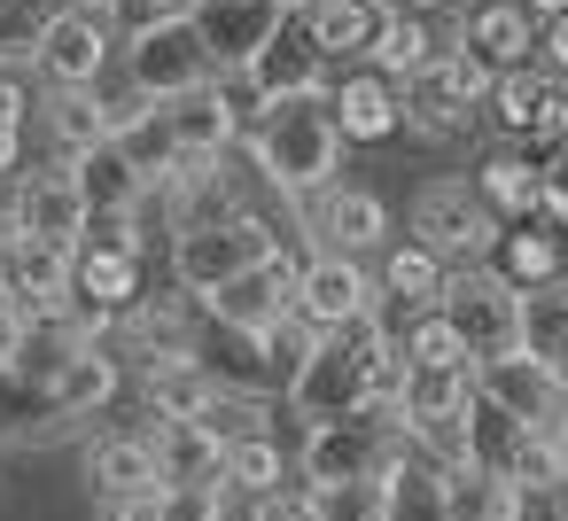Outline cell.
<instances>
[{"instance_id":"cell-20","label":"cell","mask_w":568,"mask_h":521,"mask_svg":"<svg viewBox=\"0 0 568 521\" xmlns=\"http://www.w3.org/2000/svg\"><path fill=\"white\" fill-rule=\"evenodd\" d=\"M32 110H40L48 141H55V156H87V149H102L110 125H118V102H110L102 86H48Z\"/></svg>"},{"instance_id":"cell-10","label":"cell","mask_w":568,"mask_h":521,"mask_svg":"<svg viewBox=\"0 0 568 521\" xmlns=\"http://www.w3.org/2000/svg\"><path fill=\"white\" fill-rule=\"evenodd\" d=\"M9 226H17V242H48V249H79V242L94 234V218H87V203H79V187H71L63 164L17 172V187H9Z\"/></svg>"},{"instance_id":"cell-32","label":"cell","mask_w":568,"mask_h":521,"mask_svg":"<svg viewBox=\"0 0 568 521\" xmlns=\"http://www.w3.org/2000/svg\"><path fill=\"white\" fill-rule=\"evenodd\" d=\"M219 482H226V490H242L250 505H257V498H273V490H288V451H281V436L265 428V436H242V443H226V459H219Z\"/></svg>"},{"instance_id":"cell-18","label":"cell","mask_w":568,"mask_h":521,"mask_svg":"<svg viewBox=\"0 0 568 521\" xmlns=\"http://www.w3.org/2000/svg\"><path fill=\"white\" fill-rule=\"evenodd\" d=\"M156 118H164V133H172L180 156H226V149L250 133V125L234 118V102H226L219 79H203V86L180 94V102H156Z\"/></svg>"},{"instance_id":"cell-5","label":"cell","mask_w":568,"mask_h":521,"mask_svg":"<svg viewBox=\"0 0 568 521\" xmlns=\"http://www.w3.org/2000/svg\"><path fill=\"white\" fill-rule=\"evenodd\" d=\"M374 335H382V311L343 327V335H320V350L304 358V374L288 381V412L296 420H343V412H374L366 397V358H374Z\"/></svg>"},{"instance_id":"cell-43","label":"cell","mask_w":568,"mask_h":521,"mask_svg":"<svg viewBox=\"0 0 568 521\" xmlns=\"http://www.w3.org/2000/svg\"><path fill=\"white\" fill-rule=\"evenodd\" d=\"M389 521H444V490H436V467L428 459H413L389 482Z\"/></svg>"},{"instance_id":"cell-53","label":"cell","mask_w":568,"mask_h":521,"mask_svg":"<svg viewBox=\"0 0 568 521\" xmlns=\"http://www.w3.org/2000/svg\"><path fill=\"white\" fill-rule=\"evenodd\" d=\"M63 9H87V17H110V9H125V0H63Z\"/></svg>"},{"instance_id":"cell-8","label":"cell","mask_w":568,"mask_h":521,"mask_svg":"<svg viewBox=\"0 0 568 521\" xmlns=\"http://www.w3.org/2000/svg\"><path fill=\"white\" fill-rule=\"evenodd\" d=\"M288 311H296V319H312L320 335H343V327L374 319V311H382L374 265H366V257H343V249H304V273H296Z\"/></svg>"},{"instance_id":"cell-45","label":"cell","mask_w":568,"mask_h":521,"mask_svg":"<svg viewBox=\"0 0 568 521\" xmlns=\"http://www.w3.org/2000/svg\"><path fill=\"white\" fill-rule=\"evenodd\" d=\"M226 482L211 474V482H164L156 490V505H164V521H226Z\"/></svg>"},{"instance_id":"cell-11","label":"cell","mask_w":568,"mask_h":521,"mask_svg":"<svg viewBox=\"0 0 568 521\" xmlns=\"http://www.w3.org/2000/svg\"><path fill=\"white\" fill-rule=\"evenodd\" d=\"M296 273H304V257L296 249H273V265H257V273H234L226 288H211V296H195V311L211 319V327H226V335H265L281 311H288V296H296Z\"/></svg>"},{"instance_id":"cell-44","label":"cell","mask_w":568,"mask_h":521,"mask_svg":"<svg viewBox=\"0 0 568 521\" xmlns=\"http://www.w3.org/2000/svg\"><path fill=\"white\" fill-rule=\"evenodd\" d=\"M405 374H413V358H405V335H374V358H366V397H374V412H389L397 405V389H405Z\"/></svg>"},{"instance_id":"cell-31","label":"cell","mask_w":568,"mask_h":521,"mask_svg":"<svg viewBox=\"0 0 568 521\" xmlns=\"http://www.w3.org/2000/svg\"><path fill=\"white\" fill-rule=\"evenodd\" d=\"M374 24H382V9H366V0H312V9H304V32H312L320 63L366 55L374 48Z\"/></svg>"},{"instance_id":"cell-56","label":"cell","mask_w":568,"mask_h":521,"mask_svg":"<svg viewBox=\"0 0 568 521\" xmlns=\"http://www.w3.org/2000/svg\"><path fill=\"white\" fill-rule=\"evenodd\" d=\"M560 459H568V420H560ZM560 505H568V490H560Z\"/></svg>"},{"instance_id":"cell-17","label":"cell","mask_w":568,"mask_h":521,"mask_svg":"<svg viewBox=\"0 0 568 521\" xmlns=\"http://www.w3.org/2000/svg\"><path fill=\"white\" fill-rule=\"evenodd\" d=\"M327 110H335V133H343V149H382L389 133H405L397 86H389V79H374L366 63H358L351 79H335V86H327Z\"/></svg>"},{"instance_id":"cell-15","label":"cell","mask_w":568,"mask_h":521,"mask_svg":"<svg viewBox=\"0 0 568 521\" xmlns=\"http://www.w3.org/2000/svg\"><path fill=\"white\" fill-rule=\"evenodd\" d=\"M55 164L71 172V187H79V203H87L94 226H141L149 180L118 156V141H102V149H87V156H55Z\"/></svg>"},{"instance_id":"cell-48","label":"cell","mask_w":568,"mask_h":521,"mask_svg":"<svg viewBox=\"0 0 568 521\" xmlns=\"http://www.w3.org/2000/svg\"><path fill=\"white\" fill-rule=\"evenodd\" d=\"M537 226L568 234V180H552V172H545V195H537Z\"/></svg>"},{"instance_id":"cell-16","label":"cell","mask_w":568,"mask_h":521,"mask_svg":"<svg viewBox=\"0 0 568 521\" xmlns=\"http://www.w3.org/2000/svg\"><path fill=\"white\" fill-rule=\"evenodd\" d=\"M452 40L475 48L490 71H521V63H537V17L521 9V0H467Z\"/></svg>"},{"instance_id":"cell-4","label":"cell","mask_w":568,"mask_h":521,"mask_svg":"<svg viewBox=\"0 0 568 521\" xmlns=\"http://www.w3.org/2000/svg\"><path fill=\"white\" fill-rule=\"evenodd\" d=\"M498 234H506V226L483 211V195H475L467 180H428V187L413 195V211H405V242H420L444 273L490 265Z\"/></svg>"},{"instance_id":"cell-29","label":"cell","mask_w":568,"mask_h":521,"mask_svg":"<svg viewBox=\"0 0 568 521\" xmlns=\"http://www.w3.org/2000/svg\"><path fill=\"white\" fill-rule=\"evenodd\" d=\"M226 381L203 366V358H156V366H141V405H149V420H203V405L219 397Z\"/></svg>"},{"instance_id":"cell-57","label":"cell","mask_w":568,"mask_h":521,"mask_svg":"<svg viewBox=\"0 0 568 521\" xmlns=\"http://www.w3.org/2000/svg\"><path fill=\"white\" fill-rule=\"evenodd\" d=\"M281 9H288V17H304V9H312V0H281Z\"/></svg>"},{"instance_id":"cell-58","label":"cell","mask_w":568,"mask_h":521,"mask_svg":"<svg viewBox=\"0 0 568 521\" xmlns=\"http://www.w3.org/2000/svg\"><path fill=\"white\" fill-rule=\"evenodd\" d=\"M366 9H397V0H366Z\"/></svg>"},{"instance_id":"cell-54","label":"cell","mask_w":568,"mask_h":521,"mask_svg":"<svg viewBox=\"0 0 568 521\" xmlns=\"http://www.w3.org/2000/svg\"><path fill=\"white\" fill-rule=\"evenodd\" d=\"M545 366H552V374H560V381H568V335H560V343H552V358H545Z\"/></svg>"},{"instance_id":"cell-40","label":"cell","mask_w":568,"mask_h":521,"mask_svg":"<svg viewBox=\"0 0 568 521\" xmlns=\"http://www.w3.org/2000/svg\"><path fill=\"white\" fill-rule=\"evenodd\" d=\"M428 79H436L444 94H459L467 110H483V102H490V86H498V71H490V63H483L475 48H459V40H452V48H436Z\"/></svg>"},{"instance_id":"cell-21","label":"cell","mask_w":568,"mask_h":521,"mask_svg":"<svg viewBox=\"0 0 568 521\" xmlns=\"http://www.w3.org/2000/svg\"><path fill=\"white\" fill-rule=\"evenodd\" d=\"M490 273L514 288V296H537V288H560L568 280V242L552 234V226H506L498 234V249H490Z\"/></svg>"},{"instance_id":"cell-59","label":"cell","mask_w":568,"mask_h":521,"mask_svg":"<svg viewBox=\"0 0 568 521\" xmlns=\"http://www.w3.org/2000/svg\"><path fill=\"white\" fill-rule=\"evenodd\" d=\"M560 288H568V280H560Z\"/></svg>"},{"instance_id":"cell-25","label":"cell","mask_w":568,"mask_h":521,"mask_svg":"<svg viewBox=\"0 0 568 521\" xmlns=\"http://www.w3.org/2000/svg\"><path fill=\"white\" fill-rule=\"evenodd\" d=\"M87 482L102 490V505H110V498H133V490H164L149 428H141V436H133V428H118V436H94V443H87Z\"/></svg>"},{"instance_id":"cell-9","label":"cell","mask_w":568,"mask_h":521,"mask_svg":"<svg viewBox=\"0 0 568 521\" xmlns=\"http://www.w3.org/2000/svg\"><path fill=\"white\" fill-rule=\"evenodd\" d=\"M475 397L498 405V412L521 420V428H545V436H560V420H568V381H560L545 358H529V350L483 358V366H475Z\"/></svg>"},{"instance_id":"cell-24","label":"cell","mask_w":568,"mask_h":521,"mask_svg":"<svg viewBox=\"0 0 568 521\" xmlns=\"http://www.w3.org/2000/svg\"><path fill=\"white\" fill-rule=\"evenodd\" d=\"M436 490H444V521H529V498L506 474L475 467V459L436 467Z\"/></svg>"},{"instance_id":"cell-14","label":"cell","mask_w":568,"mask_h":521,"mask_svg":"<svg viewBox=\"0 0 568 521\" xmlns=\"http://www.w3.org/2000/svg\"><path fill=\"white\" fill-rule=\"evenodd\" d=\"M304 242H312V249H343V257H374V249H389L397 234H389L382 195H366V187L335 180V187L304 211Z\"/></svg>"},{"instance_id":"cell-52","label":"cell","mask_w":568,"mask_h":521,"mask_svg":"<svg viewBox=\"0 0 568 521\" xmlns=\"http://www.w3.org/2000/svg\"><path fill=\"white\" fill-rule=\"evenodd\" d=\"M521 9H529L537 24H552V17H568V0H521Z\"/></svg>"},{"instance_id":"cell-39","label":"cell","mask_w":568,"mask_h":521,"mask_svg":"<svg viewBox=\"0 0 568 521\" xmlns=\"http://www.w3.org/2000/svg\"><path fill=\"white\" fill-rule=\"evenodd\" d=\"M405 358H413V366H436V374H475V358H467V343L452 335L444 311H420V319L405 327Z\"/></svg>"},{"instance_id":"cell-55","label":"cell","mask_w":568,"mask_h":521,"mask_svg":"<svg viewBox=\"0 0 568 521\" xmlns=\"http://www.w3.org/2000/svg\"><path fill=\"white\" fill-rule=\"evenodd\" d=\"M545 172H552V180H568V141H560V149L545 156Z\"/></svg>"},{"instance_id":"cell-3","label":"cell","mask_w":568,"mask_h":521,"mask_svg":"<svg viewBox=\"0 0 568 521\" xmlns=\"http://www.w3.org/2000/svg\"><path fill=\"white\" fill-rule=\"evenodd\" d=\"M420 451L405 443L397 412H343L304 436V482H397Z\"/></svg>"},{"instance_id":"cell-50","label":"cell","mask_w":568,"mask_h":521,"mask_svg":"<svg viewBox=\"0 0 568 521\" xmlns=\"http://www.w3.org/2000/svg\"><path fill=\"white\" fill-rule=\"evenodd\" d=\"M17 343H24V319L0 311V374H17Z\"/></svg>"},{"instance_id":"cell-41","label":"cell","mask_w":568,"mask_h":521,"mask_svg":"<svg viewBox=\"0 0 568 521\" xmlns=\"http://www.w3.org/2000/svg\"><path fill=\"white\" fill-rule=\"evenodd\" d=\"M24 125H32V86H24V71L0 63V180H9L17 156H24Z\"/></svg>"},{"instance_id":"cell-47","label":"cell","mask_w":568,"mask_h":521,"mask_svg":"<svg viewBox=\"0 0 568 521\" xmlns=\"http://www.w3.org/2000/svg\"><path fill=\"white\" fill-rule=\"evenodd\" d=\"M250 521H320V513H312V498H304V490L288 482V490L257 498V505H250Z\"/></svg>"},{"instance_id":"cell-46","label":"cell","mask_w":568,"mask_h":521,"mask_svg":"<svg viewBox=\"0 0 568 521\" xmlns=\"http://www.w3.org/2000/svg\"><path fill=\"white\" fill-rule=\"evenodd\" d=\"M537 71H545V79H568V17L537 24Z\"/></svg>"},{"instance_id":"cell-12","label":"cell","mask_w":568,"mask_h":521,"mask_svg":"<svg viewBox=\"0 0 568 521\" xmlns=\"http://www.w3.org/2000/svg\"><path fill=\"white\" fill-rule=\"evenodd\" d=\"M180 17H195V32H203L219 71H250L281 40V24H288L281 0H195V9H180Z\"/></svg>"},{"instance_id":"cell-1","label":"cell","mask_w":568,"mask_h":521,"mask_svg":"<svg viewBox=\"0 0 568 521\" xmlns=\"http://www.w3.org/2000/svg\"><path fill=\"white\" fill-rule=\"evenodd\" d=\"M250 141V164L265 180V195L288 211L296 242H304V211L343 180V133H335V110L327 94H296V102H265L257 125L242 133ZM312 249V242H304Z\"/></svg>"},{"instance_id":"cell-28","label":"cell","mask_w":568,"mask_h":521,"mask_svg":"<svg viewBox=\"0 0 568 521\" xmlns=\"http://www.w3.org/2000/svg\"><path fill=\"white\" fill-rule=\"evenodd\" d=\"M436 32H428V17H413V9H382V24H374V48H366V71L374 79H389V86H413L428 63H436Z\"/></svg>"},{"instance_id":"cell-23","label":"cell","mask_w":568,"mask_h":521,"mask_svg":"<svg viewBox=\"0 0 568 521\" xmlns=\"http://www.w3.org/2000/svg\"><path fill=\"white\" fill-rule=\"evenodd\" d=\"M467 187L483 195V211H490L498 226H529V218H537V195H545V164L521 156V149H490Z\"/></svg>"},{"instance_id":"cell-38","label":"cell","mask_w":568,"mask_h":521,"mask_svg":"<svg viewBox=\"0 0 568 521\" xmlns=\"http://www.w3.org/2000/svg\"><path fill=\"white\" fill-rule=\"evenodd\" d=\"M63 17V0H0V63H32V48L48 40V24Z\"/></svg>"},{"instance_id":"cell-19","label":"cell","mask_w":568,"mask_h":521,"mask_svg":"<svg viewBox=\"0 0 568 521\" xmlns=\"http://www.w3.org/2000/svg\"><path fill=\"white\" fill-rule=\"evenodd\" d=\"M250 86H257V102L327 94V63H320V48H312V32H304V17H288V24H281V40L250 63Z\"/></svg>"},{"instance_id":"cell-26","label":"cell","mask_w":568,"mask_h":521,"mask_svg":"<svg viewBox=\"0 0 568 521\" xmlns=\"http://www.w3.org/2000/svg\"><path fill=\"white\" fill-rule=\"evenodd\" d=\"M71 257H79V249L17 242V249H9V265H0V280L17 288V304H24V311H48V319H63V311H71Z\"/></svg>"},{"instance_id":"cell-33","label":"cell","mask_w":568,"mask_h":521,"mask_svg":"<svg viewBox=\"0 0 568 521\" xmlns=\"http://www.w3.org/2000/svg\"><path fill=\"white\" fill-rule=\"evenodd\" d=\"M374 288L382 296H397V304H413V311H436V296H444V265L420 249V242H389L382 249V273H374Z\"/></svg>"},{"instance_id":"cell-27","label":"cell","mask_w":568,"mask_h":521,"mask_svg":"<svg viewBox=\"0 0 568 521\" xmlns=\"http://www.w3.org/2000/svg\"><path fill=\"white\" fill-rule=\"evenodd\" d=\"M0 436H9V443H63V436H79V420L55 405L48 381L0 374Z\"/></svg>"},{"instance_id":"cell-34","label":"cell","mask_w":568,"mask_h":521,"mask_svg":"<svg viewBox=\"0 0 568 521\" xmlns=\"http://www.w3.org/2000/svg\"><path fill=\"white\" fill-rule=\"evenodd\" d=\"M397 110H405V133H420V141H459L483 110H467L459 94H444L428 71L413 79V86H397Z\"/></svg>"},{"instance_id":"cell-36","label":"cell","mask_w":568,"mask_h":521,"mask_svg":"<svg viewBox=\"0 0 568 521\" xmlns=\"http://www.w3.org/2000/svg\"><path fill=\"white\" fill-rule=\"evenodd\" d=\"M312 350H320V327H312V319H296V311H281V319L257 335V366H265L281 389L304 374V358H312Z\"/></svg>"},{"instance_id":"cell-6","label":"cell","mask_w":568,"mask_h":521,"mask_svg":"<svg viewBox=\"0 0 568 521\" xmlns=\"http://www.w3.org/2000/svg\"><path fill=\"white\" fill-rule=\"evenodd\" d=\"M273 249H281V234H273L257 211H242V218H226V226H187V234H172V288H180V296H211V288H226L234 273L273 265Z\"/></svg>"},{"instance_id":"cell-42","label":"cell","mask_w":568,"mask_h":521,"mask_svg":"<svg viewBox=\"0 0 568 521\" xmlns=\"http://www.w3.org/2000/svg\"><path fill=\"white\" fill-rule=\"evenodd\" d=\"M560 335H568V288H537V296H521V350H529V358H552Z\"/></svg>"},{"instance_id":"cell-35","label":"cell","mask_w":568,"mask_h":521,"mask_svg":"<svg viewBox=\"0 0 568 521\" xmlns=\"http://www.w3.org/2000/svg\"><path fill=\"white\" fill-rule=\"evenodd\" d=\"M545 94H552V79H545L537 63H521V71H498V86H490L483 118H490V125H498L506 141H529V125H537Z\"/></svg>"},{"instance_id":"cell-13","label":"cell","mask_w":568,"mask_h":521,"mask_svg":"<svg viewBox=\"0 0 568 521\" xmlns=\"http://www.w3.org/2000/svg\"><path fill=\"white\" fill-rule=\"evenodd\" d=\"M118 63V40H110V17H87V9H63L48 24V40L32 48V71L40 86H102V71Z\"/></svg>"},{"instance_id":"cell-37","label":"cell","mask_w":568,"mask_h":521,"mask_svg":"<svg viewBox=\"0 0 568 521\" xmlns=\"http://www.w3.org/2000/svg\"><path fill=\"white\" fill-rule=\"evenodd\" d=\"M320 521H389V482H304Z\"/></svg>"},{"instance_id":"cell-51","label":"cell","mask_w":568,"mask_h":521,"mask_svg":"<svg viewBox=\"0 0 568 521\" xmlns=\"http://www.w3.org/2000/svg\"><path fill=\"white\" fill-rule=\"evenodd\" d=\"M397 9H413V17H459L467 0H397Z\"/></svg>"},{"instance_id":"cell-30","label":"cell","mask_w":568,"mask_h":521,"mask_svg":"<svg viewBox=\"0 0 568 521\" xmlns=\"http://www.w3.org/2000/svg\"><path fill=\"white\" fill-rule=\"evenodd\" d=\"M149 443H156V474L164 482H211L219 459H226V443L203 436L195 420H149Z\"/></svg>"},{"instance_id":"cell-22","label":"cell","mask_w":568,"mask_h":521,"mask_svg":"<svg viewBox=\"0 0 568 521\" xmlns=\"http://www.w3.org/2000/svg\"><path fill=\"white\" fill-rule=\"evenodd\" d=\"M48 389H55V405L87 428L94 412H110L118 405V389H125V366H118V343H79L55 374H48Z\"/></svg>"},{"instance_id":"cell-2","label":"cell","mask_w":568,"mask_h":521,"mask_svg":"<svg viewBox=\"0 0 568 521\" xmlns=\"http://www.w3.org/2000/svg\"><path fill=\"white\" fill-rule=\"evenodd\" d=\"M118 63H125V94H133V102H180V94H195L203 79H219V63H211L195 17H180V9L141 17V24L118 40Z\"/></svg>"},{"instance_id":"cell-7","label":"cell","mask_w":568,"mask_h":521,"mask_svg":"<svg viewBox=\"0 0 568 521\" xmlns=\"http://www.w3.org/2000/svg\"><path fill=\"white\" fill-rule=\"evenodd\" d=\"M436 311L452 319V335L467 343V358L483 366V358H506V350H521V296L490 273V265H467V273H444V296H436Z\"/></svg>"},{"instance_id":"cell-49","label":"cell","mask_w":568,"mask_h":521,"mask_svg":"<svg viewBox=\"0 0 568 521\" xmlns=\"http://www.w3.org/2000/svg\"><path fill=\"white\" fill-rule=\"evenodd\" d=\"M102 521H164V505H156V490H133V498H110Z\"/></svg>"}]
</instances>
